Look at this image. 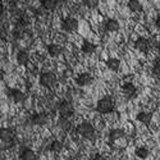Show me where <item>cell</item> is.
<instances>
[{"mask_svg":"<svg viewBox=\"0 0 160 160\" xmlns=\"http://www.w3.org/2000/svg\"><path fill=\"white\" fill-rule=\"evenodd\" d=\"M30 62V52L27 50H19L17 52V63L19 65H26Z\"/></svg>","mask_w":160,"mask_h":160,"instance_id":"15","label":"cell"},{"mask_svg":"<svg viewBox=\"0 0 160 160\" xmlns=\"http://www.w3.org/2000/svg\"><path fill=\"white\" fill-rule=\"evenodd\" d=\"M151 119H152V114H151L150 112H141V113H138V115H137V121L141 122L142 124H146V126L150 124Z\"/></svg>","mask_w":160,"mask_h":160,"instance_id":"17","label":"cell"},{"mask_svg":"<svg viewBox=\"0 0 160 160\" xmlns=\"http://www.w3.org/2000/svg\"><path fill=\"white\" fill-rule=\"evenodd\" d=\"M122 94L127 100H132V99H135L137 96V88H136L135 85H132V83H126L122 87Z\"/></svg>","mask_w":160,"mask_h":160,"instance_id":"7","label":"cell"},{"mask_svg":"<svg viewBox=\"0 0 160 160\" xmlns=\"http://www.w3.org/2000/svg\"><path fill=\"white\" fill-rule=\"evenodd\" d=\"M63 52V48L58 44H50L48 46V54L51 57V58H57L59 57L60 54Z\"/></svg>","mask_w":160,"mask_h":160,"instance_id":"14","label":"cell"},{"mask_svg":"<svg viewBox=\"0 0 160 160\" xmlns=\"http://www.w3.org/2000/svg\"><path fill=\"white\" fill-rule=\"evenodd\" d=\"M104 27H105V31H108V32H117L119 30V22L117 19H108V21H105L104 23Z\"/></svg>","mask_w":160,"mask_h":160,"instance_id":"13","label":"cell"},{"mask_svg":"<svg viewBox=\"0 0 160 160\" xmlns=\"http://www.w3.org/2000/svg\"><path fill=\"white\" fill-rule=\"evenodd\" d=\"M155 26H156V28L160 31V14L156 17V19H155Z\"/></svg>","mask_w":160,"mask_h":160,"instance_id":"28","label":"cell"},{"mask_svg":"<svg viewBox=\"0 0 160 160\" xmlns=\"http://www.w3.org/2000/svg\"><path fill=\"white\" fill-rule=\"evenodd\" d=\"M19 159H21V160H35V159H37V155H36V152H35L33 150L26 148V149H23V150L21 151Z\"/></svg>","mask_w":160,"mask_h":160,"instance_id":"16","label":"cell"},{"mask_svg":"<svg viewBox=\"0 0 160 160\" xmlns=\"http://www.w3.org/2000/svg\"><path fill=\"white\" fill-rule=\"evenodd\" d=\"M106 65H108V68L112 69V71H118L119 69V65H121V62H119V59L110 58V59L106 60Z\"/></svg>","mask_w":160,"mask_h":160,"instance_id":"24","label":"cell"},{"mask_svg":"<svg viewBox=\"0 0 160 160\" xmlns=\"http://www.w3.org/2000/svg\"><path fill=\"white\" fill-rule=\"evenodd\" d=\"M135 48H136L138 51H141V52L149 51V49L151 48L150 40L145 38V37H138V38L136 40V42H135Z\"/></svg>","mask_w":160,"mask_h":160,"instance_id":"9","label":"cell"},{"mask_svg":"<svg viewBox=\"0 0 160 160\" xmlns=\"http://www.w3.org/2000/svg\"><path fill=\"white\" fill-rule=\"evenodd\" d=\"M135 154L140 159H148L149 155H150V151H149V149H146V148H137Z\"/></svg>","mask_w":160,"mask_h":160,"instance_id":"25","label":"cell"},{"mask_svg":"<svg viewBox=\"0 0 160 160\" xmlns=\"http://www.w3.org/2000/svg\"><path fill=\"white\" fill-rule=\"evenodd\" d=\"M94 160H104V158H102V156H100V155H98V156H95V158H94Z\"/></svg>","mask_w":160,"mask_h":160,"instance_id":"30","label":"cell"},{"mask_svg":"<svg viewBox=\"0 0 160 160\" xmlns=\"http://www.w3.org/2000/svg\"><path fill=\"white\" fill-rule=\"evenodd\" d=\"M82 4L87 9H95L98 7V0H82Z\"/></svg>","mask_w":160,"mask_h":160,"instance_id":"26","label":"cell"},{"mask_svg":"<svg viewBox=\"0 0 160 160\" xmlns=\"http://www.w3.org/2000/svg\"><path fill=\"white\" fill-rule=\"evenodd\" d=\"M96 110L100 114H109L114 110V101L110 96H105L100 99L96 104Z\"/></svg>","mask_w":160,"mask_h":160,"instance_id":"3","label":"cell"},{"mask_svg":"<svg viewBox=\"0 0 160 160\" xmlns=\"http://www.w3.org/2000/svg\"><path fill=\"white\" fill-rule=\"evenodd\" d=\"M57 82V76L52 73V72H44L40 76V85L44 86V87H52Z\"/></svg>","mask_w":160,"mask_h":160,"instance_id":"4","label":"cell"},{"mask_svg":"<svg viewBox=\"0 0 160 160\" xmlns=\"http://www.w3.org/2000/svg\"><path fill=\"white\" fill-rule=\"evenodd\" d=\"M9 98L14 101V102H22L24 99H26V95L23 94V92L21 91V90H18V88H12V90H9Z\"/></svg>","mask_w":160,"mask_h":160,"instance_id":"11","label":"cell"},{"mask_svg":"<svg viewBox=\"0 0 160 160\" xmlns=\"http://www.w3.org/2000/svg\"><path fill=\"white\" fill-rule=\"evenodd\" d=\"M127 5H128V9L131 12L137 13V12H141L142 10V4H141L140 0H128V4Z\"/></svg>","mask_w":160,"mask_h":160,"instance_id":"21","label":"cell"},{"mask_svg":"<svg viewBox=\"0 0 160 160\" xmlns=\"http://www.w3.org/2000/svg\"><path fill=\"white\" fill-rule=\"evenodd\" d=\"M158 50H159V54H160V44H159V46H158Z\"/></svg>","mask_w":160,"mask_h":160,"instance_id":"31","label":"cell"},{"mask_svg":"<svg viewBox=\"0 0 160 160\" xmlns=\"http://www.w3.org/2000/svg\"><path fill=\"white\" fill-rule=\"evenodd\" d=\"M0 140H2V150H9L14 145V132L12 128H2L0 129Z\"/></svg>","mask_w":160,"mask_h":160,"instance_id":"1","label":"cell"},{"mask_svg":"<svg viewBox=\"0 0 160 160\" xmlns=\"http://www.w3.org/2000/svg\"><path fill=\"white\" fill-rule=\"evenodd\" d=\"M58 126L63 129V131H69L72 128V123L69 121V118H65V117H62L58 119Z\"/></svg>","mask_w":160,"mask_h":160,"instance_id":"20","label":"cell"},{"mask_svg":"<svg viewBox=\"0 0 160 160\" xmlns=\"http://www.w3.org/2000/svg\"><path fill=\"white\" fill-rule=\"evenodd\" d=\"M76 132L78 133L81 137L83 138H88V140H92L95 136V128L90 122L87 121H83L81 122L77 127H76Z\"/></svg>","mask_w":160,"mask_h":160,"instance_id":"2","label":"cell"},{"mask_svg":"<svg viewBox=\"0 0 160 160\" xmlns=\"http://www.w3.org/2000/svg\"><path fill=\"white\" fill-rule=\"evenodd\" d=\"M59 4V0H41V7L45 10H54Z\"/></svg>","mask_w":160,"mask_h":160,"instance_id":"19","label":"cell"},{"mask_svg":"<svg viewBox=\"0 0 160 160\" xmlns=\"http://www.w3.org/2000/svg\"><path fill=\"white\" fill-rule=\"evenodd\" d=\"M58 112L62 117H65V118H71L73 114H74V108L73 105L69 102V101H62L58 106Z\"/></svg>","mask_w":160,"mask_h":160,"instance_id":"6","label":"cell"},{"mask_svg":"<svg viewBox=\"0 0 160 160\" xmlns=\"http://www.w3.org/2000/svg\"><path fill=\"white\" fill-rule=\"evenodd\" d=\"M49 149H50V151H52L54 154H59L63 150V143L60 141H58V140H54V141L50 143Z\"/></svg>","mask_w":160,"mask_h":160,"instance_id":"23","label":"cell"},{"mask_svg":"<svg viewBox=\"0 0 160 160\" xmlns=\"http://www.w3.org/2000/svg\"><path fill=\"white\" fill-rule=\"evenodd\" d=\"M152 74H154L158 79H160V64H155V65H154V68H152Z\"/></svg>","mask_w":160,"mask_h":160,"instance_id":"27","label":"cell"},{"mask_svg":"<svg viewBox=\"0 0 160 160\" xmlns=\"http://www.w3.org/2000/svg\"><path fill=\"white\" fill-rule=\"evenodd\" d=\"M124 135H126V133H124V131L122 128H114V129H112L109 132V140L110 141H117L119 138L124 137Z\"/></svg>","mask_w":160,"mask_h":160,"instance_id":"18","label":"cell"},{"mask_svg":"<svg viewBox=\"0 0 160 160\" xmlns=\"http://www.w3.org/2000/svg\"><path fill=\"white\" fill-rule=\"evenodd\" d=\"M9 13H10V16H12L13 18H17V19H19V18H22V17L24 16V13L22 12V9L17 8V5H10Z\"/></svg>","mask_w":160,"mask_h":160,"instance_id":"22","label":"cell"},{"mask_svg":"<svg viewBox=\"0 0 160 160\" xmlns=\"http://www.w3.org/2000/svg\"><path fill=\"white\" fill-rule=\"evenodd\" d=\"M31 122L35 126H45L48 123V115L45 113H36L31 117Z\"/></svg>","mask_w":160,"mask_h":160,"instance_id":"10","label":"cell"},{"mask_svg":"<svg viewBox=\"0 0 160 160\" xmlns=\"http://www.w3.org/2000/svg\"><path fill=\"white\" fill-rule=\"evenodd\" d=\"M5 2H7L9 5H17V3L19 2V0H5Z\"/></svg>","mask_w":160,"mask_h":160,"instance_id":"29","label":"cell"},{"mask_svg":"<svg viewBox=\"0 0 160 160\" xmlns=\"http://www.w3.org/2000/svg\"><path fill=\"white\" fill-rule=\"evenodd\" d=\"M81 51L82 54L86 55V57H91L94 52L96 51V45L92 44V42H88V41H85L83 45L81 46Z\"/></svg>","mask_w":160,"mask_h":160,"instance_id":"12","label":"cell"},{"mask_svg":"<svg viewBox=\"0 0 160 160\" xmlns=\"http://www.w3.org/2000/svg\"><path fill=\"white\" fill-rule=\"evenodd\" d=\"M62 28H63V31L68 32V33H73L78 28V22L73 17H67L62 22Z\"/></svg>","mask_w":160,"mask_h":160,"instance_id":"5","label":"cell"},{"mask_svg":"<svg viewBox=\"0 0 160 160\" xmlns=\"http://www.w3.org/2000/svg\"><path fill=\"white\" fill-rule=\"evenodd\" d=\"M92 81H94V78H92V76L87 72L85 73H81L78 74L77 78H76V83L79 86V87H85V86H88L92 83Z\"/></svg>","mask_w":160,"mask_h":160,"instance_id":"8","label":"cell"}]
</instances>
